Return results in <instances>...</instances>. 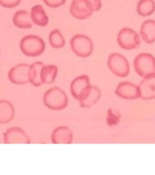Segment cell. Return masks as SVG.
Returning a JSON list of instances; mask_svg holds the SVG:
<instances>
[{"label": "cell", "instance_id": "1", "mask_svg": "<svg viewBox=\"0 0 155 175\" xmlns=\"http://www.w3.org/2000/svg\"><path fill=\"white\" fill-rule=\"evenodd\" d=\"M68 97L63 90L58 87H53L45 93L43 103L49 109L52 110H61L68 104Z\"/></svg>", "mask_w": 155, "mask_h": 175}, {"label": "cell", "instance_id": "2", "mask_svg": "<svg viewBox=\"0 0 155 175\" xmlns=\"http://www.w3.org/2000/svg\"><path fill=\"white\" fill-rule=\"evenodd\" d=\"M19 47L21 52L27 57H35L43 53L45 44L43 39L33 34L27 35L21 40Z\"/></svg>", "mask_w": 155, "mask_h": 175}, {"label": "cell", "instance_id": "3", "mask_svg": "<svg viewBox=\"0 0 155 175\" xmlns=\"http://www.w3.org/2000/svg\"><path fill=\"white\" fill-rule=\"evenodd\" d=\"M133 66L136 73L142 78L155 75V57L147 52H142L134 60Z\"/></svg>", "mask_w": 155, "mask_h": 175}, {"label": "cell", "instance_id": "4", "mask_svg": "<svg viewBox=\"0 0 155 175\" xmlns=\"http://www.w3.org/2000/svg\"><path fill=\"white\" fill-rule=\"evenodd\" d=\"M72 51L82 58L89 57L93 52L94 45L91 39L85 34H76L70 42Z\"/></svg>", "mask_w": 155, "mask_h": 175}, {"label": "cell", "instance_id": "5", "mask_svg": "<svg viewBox=\"0 0 155 175\" xmlns=\"http://www.w3.org/2000/svg\"><path fill=\"white\" fill-rule=\"evenodd\" d=\"M107 66L112 73L120 77H126L129 74L128 60L123 55L114 52L107 59Z\"/></svg>", "mask_w": 155, "mask_h": 175}, {"label": "cell", "instance_id": "6", "mask_svg": "<svg viewBox=\"0 0 155 175\" xmlns=\"http://www.w3.org/2000/svg\"><path fill=\"white\" fill-rule=\"evenodd\" d=\"M117 42L121 48L126 50L136 49L140 45L139 34L129 27L122 28L118 32Z\"/></svg>", "mask_w": 155, "mask_h": 175}, {"label": "cell", "instance_id": "7", "mask_svg": "<svg viewBox=\"0 0 155 175\" xmlns=\"http://www.w3.org/2000/svg\"><path fill=\"white\" fill-rule=\"evenodd\" d=\"M94 12V7L89 0H72L70 6V12L75 18L85 20Z\"/></svg>", "mask_w": 155, "mask_h": 175}, {"label": "cell", "instance_id": "8", "mask_svg": "<svg viewBox=\"0 0 155 175\" xmlns=\"http://www.w3.org/2000/svg\"><path fill=\"white\" fill-rule=\"evenodd\" d=\"M91 87V85L90 83L89 76L83 75L76 77L72 81L70 89L72 96L80 101L86 96Z\"/></svg>", "mask_w": 155, "mask_h": 175}, {"label": "cell", "instance_id": "9", "mask_svg": "<svg viewBox=\"0 0 155 175\" xmlns=\"http://www.w3.org/2000/svg\"><path fill=\"white\" fill-rule=\"evenodd\" d=\"M115 94L122 99L135 100L140 98L138 86L129 81L120 82L115 90Z\"/></svg>", "mask_w": 155, "mask_h": 175}, {"label": "cell", "instance_id": "10", "mask_svg": "<svg viewBox=\"0 0 155 175\" xmlns=\"http://www.w3.org/2000/svg\"><path fill=\"white\" fill-rule=\"evenodd\" d=\"M29 68L30 65L27 64H19L12 67L8 74L9 81L15 84L29 83Z\"/></svg>", "mask_w": 155, "mask_h": 175}, {"label": "cell", "instance_id": "11", "mask_svg": "<svg viewBox=\"0 0 155 175\" xmlns=\"http://www.w3.org/2000/svg\"><path fill=\"white\" fill-rule=\"evenodd\" d=\"M5 144H29V137L23 129L19 127H12L4 134Z\"/></svg>", "mask_w": 155, "mask_h": 175}, {"label": "cell", "instance_id": "12", "mask_svg": "<svg viewBox=\"0 0 155 175\" xmlns=\"http://www.w3.org/2000/svg\"><path fill=\"white\" fill-rule=\"evenodd\" d=\"M138 87L140 99L145 101L155 99V75L144 78Z\"/></svg>", "mask_w": 155, "mask_h": 175}, {"label": "cell", "instance_id": "13", "mask_svg": "<svg viewBox=\"0 0 155 175\" xmlns=\"http://www.w3.org/2000/svg\"><path fill=\"white\" fill-rule=\"evenodd\" d=\"M73 140V134L67 127H59L51 134V141L54 144H71Z\"/></svg>", "mask_w": 155, "mask_h": 175}, {"label": "cell", "instance_id": "14", "mask_svg": "<svg viewBox=\"0 0 155 175\" xmlns=\"http://www.w3.org/2000/svg\"><path fill=\"white\" fill-rule=\"evenodd\" d=\"M140 35L147 44L155 42V20L149 19L144 21L141 26Z\"/></svg>", "mask_w": 155, "mask_h": 175}, {"label": "cell", "instance_id": "15", "mask_svg": "<svg viewBox=\"0 0 155 175\" xmlns=\"http://www.w3.org/2000/svg\"><path fill=\"white\" fill-rule=\"evenodd\" d=\"M13 23L15 26L21 29H29L32 27L31 14L25 10H19L15 12Z\"/></svg>", "mask_w": 155, "mask_h": 175}, {"label": "cell", "instance_id": "16", "mask_svg": "<svg viewBox=\"0 0 155 175\" xmlns=\"http://www.w3.org/2000/svg\"><path fill=\"white\" fill-rule=\"evenodd\" d=\"M31 18L32 22L38 26H47L49 23V17L46 14L43 6L41 5H36L32 7Z\"/></svg>", "mask_w": 155, "mask_h": 175}, {"label": "cell", "instance_id": "17", "mask_svg": "<svg viewBox=\"0 0 155 175\" xmlns=\"http://www.w3.org/2000/svg\"><path fill=\"white\" fill-rule=\"evenodd\" d=\"M14 108L11 102L5 100H0V124H5L13 119Z\"/></svg>", "mask_w": 155, "mask_h": 175}, {"label": "cell", "instance_id": "18", "mask_svg": "<svg viewBox=\"0 0 155 175\" xmlns=\"http://www.w3.org/2000/svg\"><path fill=\"white\" fill-rule=\"evenodd\" d=\"M101 95L100 90L98 87L91 86V89L86 96L80 101V104L82 108H90L99 101Z\"/></svg>", "mask_w": 155, "mask_h": 175}, {"label": "cell", "instance_id": "19", "mask_svg": "<svg viewBox=\"0 0 155 175\" xmlns=\"http://www.w3.org/2000/svg\"><path fill=\"white\" fill-rule=\"evenodd\" d=\"M43 66L44 64L39 61L30 65L29 71V82L34 86L38 87L43 84L41 79V71Z\"/></svg>", "mask_w": 155, "mask_h": 175}, {"label": "cell", "instance_id": "20", "mask_svg": "<svg viewBox=\"0 0 155 175\" xmlns=\"http://www.w3.org/2000/svg\"><path fill=\"white\" fill-rule=\"evenodd\" d=\"M58 68L54 65H47L42 67L41 79L43 84H51L53 83L57 76Z\"/></svg>", "mask_w": 155, "mask_h": 175}, {"label": "cell", "instance_id": "21", "mask_svg": "<svg viewBox=\"0 0 155 175\" xmlns=\"http://www.w3.org/2000/svg\"><path fill=\"white\" fill-rule=\"evenodd\" d=\"M136 11L142 17L150 16L155 11V1L154 0H139Z\"/></svg>", "mask_w": 155, "mask_h": 175}, {"label": "cell", "instance_id": "22", "mask_svg": "<svg viewBox=\"0 0 155 175\" xmlns=\"http://www.w3.org/2000/svg\"><path fill=\"white\" fill-rule=\"evenodd\" d=\"M49 43L52 47L56 49L61 48L65 46V40L59 30L54 29L50 32Z\"/></svg>", "mask_w": 155, "mask_h": 175}, {"label": "cell", "instance_id": "23", "mask_svg": "<svg viewBox=\"0 0 155 175\" xmlns=\"http://www.w3.org/2000/svg\"><path fill=\"white\" fill-rule=\"evenodd\" d=\"M121 119V114L116 109H109L107 111V124L108 126L113 127L118 125Z\"/></svg>", "mask_w": 155, "mask_h": 175}, {"label": "cell", "instance_id": "24", "mask_svg": "<svg viewBox=\"0 0 155 175\" xmlns=\"http://www.w3.org/2000/svg\"><path fill=\"white\" fill-rule=\"evenodd\" d=\"M21 0H0V5L6 8H14L17 6Z\"/></svg>", "mask_w": 155, "mask_h": 175}, {"label": "cell", "instance_id": "25", "mask_svg": "<svg viewBox=\"0 0 155 175\" xmlns=\"http://www.w3.org/2000/svg\"><path fill=\"white\" fill-rule=\"evenodd\" d=\"M65 1L66 0H43L47 6L52 8H57L63 5Z\"/></svg>", "mask_w": 155, "mask_h": 175}, {"label": "cell", "instance_id": "26", "mask_svg": "<svg viewBox=\"0 0 155 175\" xmlns=\"http://www.w3.org/2000/svg\"><path fill=\"white\" fill-rule=\"evenodd\" d=\"M91 2L92 5L94 7V12L100 11L102 7V1L101 0H89Z\"/></svg>", "mask_w": 155, "mask_h": 175}]
</instances>
